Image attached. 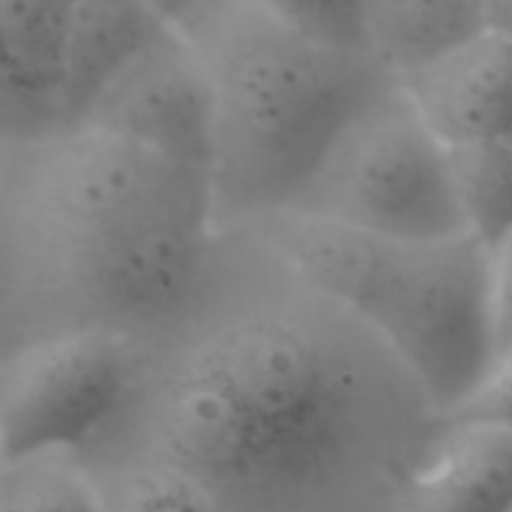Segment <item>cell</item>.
Returning <instances> with one entry per match:
<instances>
[{
	"label": "cell",
	"instance_id": "1",
	"mask_svg": "<svg viewBox=\"0 0 512 512\" xmlns=\"http://www.w3.org/2000/svg\"><path fill=\"white\" fill-rule=\"evenodd\" d=\"M441 432L411 366L249 228H219L195 312L147 348L90 474L159 462L216 512H405Z\"/></svg>",
	"mask_w": 512,
	"mask_h": 512
},
{
	"label": "cell",
	"instance_id": "2",
	"mask_svg": "<svg viewBox=\"0 0 512 512\" xmlns=\"http://www.w3.org/2000/svg\"><path fill=\"white\" fill-rule=\"evenodd\" d=\"M219 222L204 168L96 126L0 144V357L66 333L153 348L195 312Z\"/></svg>",
	"mask_w": 512,
	"mask_h": 512
},
{
	"label": "cell",
	"instance_id": "3",
	"mask_svg": "<svg viewBox=\"0 0 512 512\" xmlns=\"http://www.w3.org/2000/svg\"><path fill=\"white\" fill-rule=\"evenodd\" d=\"M213 102L219 228L297 207L363 102L393 75L282 24L258 0H207L183 27Z\"/></svg>",
	"mask_w": 512,
	"mask_h": 512
},
{
	"label": "cell",
	"instance_id": "4",
	"mask_svg": "<svg viewBox=\"0 0 512 512\" xmlns=\"http://www.w3.org/2000/svg\"><path fill=\"white\" fill-rule=\"evenodd\" d=\"M243 228L363 318L411 366L441 414L489 369V249L474 234L408 243L300 207Z\"/></svg>",
	"mask_w": 512,
	"mask_h": 512
},
{
	"label": "cell",
	"instance_id": "5",
	"mask_svg": "<svg viewBox=\"0 0 512 512\" xmlns=\"http://www.w3.org/2000/svg\"><path fill=\"white\" fill-rule=\"evenodd\" d=\"M297 207L408 243L465 231L450 150L396 78L351 117Z\"/></svg>",
	"mask_w": 512,
	"mask_h": 512
},
{
	"label": "cell",
	"instance_id": "6",
	"mask_svg": "<svg viewBox=\"0 0 512 512\" xmlns=\"http://www.w3.org/2000/svg\"><path fill=\"white\" fill-rule=\"evenodd\" d=\"M147 348L108 333H66L0 357V447L6 462L81 456L126 408Z\"/></svg>",
	"mask_w": 512,
	"mask_h": 512
},
{
	"label": "cell",
	"instance_id": "7",
	"mask_svg": "<svg viewBox=\"0 0 512 512\" xmlns=\"http://www.w3.org/2000/svg\"><path fill=\"white\" fill-rule=\"evenodd\" d=\"M75 126H96L210 174L213 102L201 60L183 30L168 24Z\"/></svg>",
	"mask_w": 512,
	"mask_h": 512
},
{
	"label": "cell",
	"instance_id": "8",
	"mask_svg": "<svg viewBox=\"0 0 512 512\" xmlns=\"http://www.w3.org/2000/svg\"><path fill=\"white\" fill-rule=\"evenodd\" d=\"M396 81L447 147L512 144V33L486 27Z\"/></svg>",
	"mask_w": 512,
	"mask_h": 512
},
{
	"label": "cell",
	"instance_id": "9",
	"mask_svg": "<svg viewBox=\"0 0 512 512\" xmlns=\"http://www.w3.org/2000/svg\"><path fill=\"white\" fill-rule=\"evenodd\" d=\"M75 0H0V141L60 129Z\"/></svg>",
	"mask_w": 512,
	"mask_h": 512
},
{
	"label": "cell",
	"instance_id": "10",
	"mask_svg": "<svg viewBox=\"0 0 512 512\" xmlns=\"http://www.w3.org/2000/svg\"><path fill=\"white\" fill-rule=\"evenodd\" d=\"M405 512H512V429L441 423Z\"/></svg>",
	"mask_w": 512,
	"mask_h": 512
},
{
	"label": "cell",
	"instance_id": "11",
	"mask_svg": "<svg viewBox=\"0 0 512 512\" xmlns=\"http://www.w3.org/2000/svg\"><path fill=\"white\" fill-rule=\"evenodd\" d=\"M165 27L147 0H75L60 87V126L81 123L96 96Z\"/></svg>",
	"mask_w": 512,
	"mask_h": 512
},
{
	"label": "cell",
	"instance_id": "12",
	"mask_svg": "<svg viewBox=\"0 0 512 512\" xmlns=\"http://www.w3.org/2000/svg\"><path fill=\"white\" fill-rule=\"evenodd\" d=\"M489 27L483 0H366V51L405 78Z\"/></svg>",
	"mask_w": 512,
	"mask_h": 512
},
{
	"label": "cell",
	"instance_id": "13",
	"mask_svg": "<svg viewBox=\"0 0 512 512\" xmlns=\"http://www.w3.org/2000/svg\"><path fill=\"white\" fill-rule=\"evenodd\" d=\"M447 150L462 225L492 249L512 234V144H459Z\"/></svg>",
	"mask_w": 512,
	"mask_h": 512
},
{
	"label": "cell",
	"instance_id": "14",
	"mask_svg": "<svg viewBox=\"0 0 512 512\" xmlns=\"http://www.w3.org/2000/svg\"><path fill=\"white\" fill-rule=\"evenodd\" d=\"M0 512H102V495L75 456L45 453L6 462Z\"/></svg>",
	"mask_w": 512,
	"mask_h": 512
},
{
	"label": "cell",
	"instance_id": "15",
	"mask_svg": "<svg viewBox=\"0 0 512 512\" xmlns=\"http://www.w3.org/2000/svg\"><path fill=\"white\" fill-rule=\"evenodd\" d=\"M90 477L99 486L102 512H216L198 483L159 462H126Z\"/></svg>",
	"mask_w": 512,
	"mask_h": 512
},
{
	"label": "cell",
	"instance_id": "16",
	"mask_svg": "<svg viewBox=\"0 0 512 512\" xmlns=\"http://www.w3.org/2000/svg\"><path fill=\"white\" fill-rule=\"evenodd\" d=\"M291 30L306 39L339 48L366 51V0H258Z\"/></svg>",
	"mask_w": 512,
	"mask_h": 512
},
{
	"label": "cell",
	"instance_id": "17",
	"mask_svg": "<svg viewBox=\"0 0 512 512\" xmlns=\"http://www.w3.org/2000/svg\"><path fill=\"white\" fill-rule=\"evenodd\" d=\"M441 423H486L512 429V348L489 363L483 378L441 414Z\"/></svg>",
	"mask_w": 512,
	"mask_h": 512
},
{
	"label": "cell",
	"instance_id": "18",
	"mask_svg": "<svg viewBox=\"0 0 512 512\" xmlns=\"http://www.w3.org/2000/svg\"><path fill=\"white\" fill-rule=\"evenodd\" d=\"M489 327L492 351L501 357L512 348V234L489 249Z\"/></svg>",
	"mask_w": 512,
	"mask_h": 512
},
{
	"label": "cell",
	"instance_id": "19",
	"mask_svg": "<svg viewBox=\"0 0 512 512\" xmlns=\"http://www.w3.org/2000/svg\"><path fill=\"white\" fill-rule=\"evenodd\" d=\"M147 3L153 6V12H156L165 24L183 27L207 0H147Z\"/></svg>",
	"mask_w": 512,
	"mask_h": 512
},
{
	"label": "cell",
	"instance_id": "20",
	"mask_svg": "<svg viewBox=\"0 0 512 512\" xmlns=\"http://www.w3.org/2000/svg\"><path fill=\"white\" fill-rule=\"evenodd\" d=\"M483 9H486L489 27L512 33V0H483Z\"/></svg>",
	"mask_w": 512,
	"mask_h": 512
},
{
	"label": "cell",
	"instance_id": "21",
	"mask_svg": "<svg viewBox=\"0 0 512 512\" xmlns=\"http://www.w3.org/2000/svg\"><path fill=\"white\" fill-rule=\"evenodd\" d=\"M3 471H6V456H3V447H0V480H3Z\"/></svg>",
	"mask_w": 512,
	"mask_h": 512
},
{
	"label": "cell",
	"instance_id": "22",
	"mask_svg": "<svg viewBox=\"0 0 512 512\" xmlns=\"http://www.w3.org/2000/svg\"><path fill=\"white\" fill-rule=\"evenodd\" d=\"M0 144H3V141H0Z\"/></svg>",
	"mask_w": 512,
	"mask_h": 512
}]
</instances>
